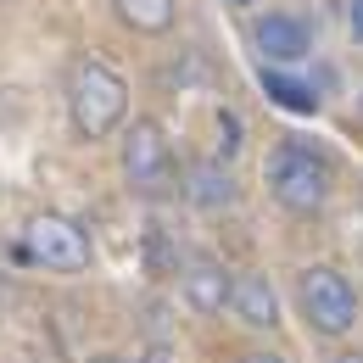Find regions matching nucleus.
Returning a JSON list of instances; mask_svg holds the SVG:
<instances>
[{"mask_svg": "<svg viewBox=\"0 0 363 363\" xmlns=\"http://www.w3.org/2000/svg\"><path fill=\"white\" fill-rule=\"evenodd\" d=\"M129 112V84L101 62V56H79L67 73V118L84 140H106Z\"/></svg>", "mask_w": 363, "mask_h": 363, "instance_id": "f257e3e1", "label": "nucleus"}, {"mask_svg": "<svg viewBox=\"0 0 363 363\" xmlns=\"http://www.w3.org/2000/svg\"><path fill=\"white\" fill-rule=\"evenodd\" d=\"M269 190H274V201L291 207V213H318L330 201V168L308 145H279L269 162Z\"/></svg>", "mask_w": 363, "mask_h": 363, "instance_id": "f03ea898", "label": "nucleus"}, {"mask_svg": "<svg viewBox=\"0 0 363 363\" xmlns=\"http://www.w3.org/2000/svg\"><path fill=\"white\" fill-rule=\"evenodd\" d=\"M302 313L318 335H347L358 324V296L335 269H302Z\"/></svg>", "mask_w": 363, "mask_h": 363, "instance_id": "7ed1b4c3", "label": "nucleus"}, {"mask_svg": "<svg viewBox=\"0 0 363 363\" xmlns=\"http://www.w3.org/2000/svg\"><path fill=\"white\" fill-rule=\"evenodd\" d=\"M28 257L34 263H45L56 274H84L90 269V235L73 224V218H62V213H40L34 224H28Z\"/></svg>", "mask_w": 363, "mask_h": 363, "instance_id": "20e7f679", "label": "nucleus"}, {"mask_svg": "<svg viewBox=\"0 0 363 363\" xmlns=\"http://www.w3.org/2000/svg\"><path fill=\"white\" fill-rule=\"evenodd\" d=\"M123 179L135 190H145V196H157L162 184L174 179V151H168V140H162V129L151 118H140L135 129L123 135Z\"/></svg>", "mask_w": 363, "mask_h": 363, "instance_id": "39448f33", "label": "nucleus"}, {"mask_svg": "<svg viewBox=\"0 0 363 363\" xmlns=\"http://www.w3.org/2000/svg\"><path fill=\"white\" fill-rule=\"evenodd\" d=\"M252 45L263 50V62H302L313 40H308V23L302 17H285V11H269L252 23Z\"/></svg>", "mask_w": 363, "mask_h": 363, "instance_id": "423d86ee", "label": "nucleus"}, {"mask_svg": "<svg viewBox=\"0 0 363 363\" xmlns=\"http://www.w3.org/2000/svg\"><path fill=\"white\" fill-rule=\"evenodd\" d=\"M229 308H235L240 324H252V330L279 324V296H274L269 274H240V279H229Z\"/></svg>", "mask_w": 363, "mask_h": 363, "instance_id": "0eeeda50", "label": "nucleus"}, {"mask_svg": "<svg viewBox=\"0 0 363 363\" xmlns=\"http://www.w3.org/2000/svg\"><path fill=\"white\" fill-rule=\"evenodd\" d=\"M184 196H190L196 207L218 213V207L235 201V179H229L224 162H196V168H190V179H184Z\"/></svg>", "mask_w": 363, "mask_h": 363, "instance_id": "6e6552de", "label": "nucleus"}, {"mask_svg": "<svg viewBox=\"0 0 363 363\" xmlns=\"http://www.w3.org/2000/svg\"><path fill=\"white\" fill-rule=\"evenodd\" d=\"M184 302L196 308V313H224L229 302V274L218 263H196V269L184 274Z\"/></svg>", "mask_w": 363, "mask_h": 363, "instance_id": "1a4fd4ad", "label": "nucleus"}, {"mask_svg": "<svg viewBox=\"0 0 363 363\" xmlns=\"http://www.w3.org/2000/svg\"><path fill=\"white\" fill-rule=\"evenodd\" d=\"M112 6H118L123 28H135V34H168L179 17V0H112Z\"/></svg>", "mask_w": 363, "mask_h": 363, "instance_id": "9d476101", "label": "nucleus"}, {"mask_svg": "<svg viewBox=\"0 0 363 363\" xmlns=\"http://www.w3.org/2000/svg\"><path fill=\"white\" fill-rule=\"evenodd\" d=\"M263 90H269L274 106H285V112H318V95L313 84H302V79H291V73H279V67H263Z\"/></svg>", "mask_w": 363, "mask_h": 363, "instance_id": "9b49d317", "label": "nucleus"}, {"mask_svg": "<svg viewBox=\"0 0 363 363\" xmlns=\"http://www.w3.org/2000/svg\"><path fill=\"white\" fill-rule=\"evenodd\" d=\"M235 151H240V118L218 112V157H235Z\"/></svg>", "mask_w": 363, "mask_h": 363, "instance_id": "f8f14e48", "label": "nucleus"}, {"mask_svg": "<svg viewBox=\"0 0 363 363\" xmlns=\"http://www.w3.org/2000/svg\"><path fill=\"white\" fill-rule=\"evenodd\" d=\"M347 23H352V40H363V0H352V11H347Z\"/></svg>", "mask_w": 363, "mask_h": 363, "instance_id": "ddd939ff", "label": "nucleus"}, {"mask_svg": "<svg viewBox=\"0 0 363 363\" xmlns=\"http://www.w3.org/2000/svg\"><path fill=\"white\" fill-rule=\"evenodd\" d=\"M240 363H285V358H274V352H252V358H240Z\"/></svg>", "mask_w": 363, "mask_h": 363, "instance_id": "4468645a", "label": "nucleus"}, {"mask_svg": "<svg viewBox=\"0 0 363 363\" xmlns=\"http://www.w3.org/2000/svg\"><path fill=\"white\" fill-rule=\"evenodd\" d=\"M335 363H363V352H347V358H335Z\"/></svg>", "mask_w": 363, "mask_h": 363, "instance_id": "2eb2a0df", "label": "nucleus"}, {"mask_svg": "<svg viewBox=\"0 0 363 363\" xmlns=\"http://www.w3.org/2000/svg\"><path fill=\"white\" fill-rule=\"evenodd\" d=\"M90 363H123V358H90Z\"/></svg>", "mask_w": 363, "mask_h": 363, "instance_id": "dca6fc26", "label": "nucleus"}, {"mask_svg": "<svg viewBox=\"0 0 363 363\" xmlns=\"http://www.w3.org/2000/svg\"><path fill=\"white\" fill-rule=\"evenodd\" d=\"M229 6H252V0H229Z\"/></svg>", "mask_w": 363, "mask_h": 363, "instance_id": "f3484780", "label": "nucleus"}, {"mask_svg": "<svg viewBox=\"0 0 363 363\" xmlns=\"http://www.w3.org/2000/svg\"><path fill=\"white\" fill-rule=\"evenodd\" d=\"M358 106H363V95H358Z\"/></svg>", "mask_w": 363, "mask_h": 363, "instance_id": "a211bd4d", "label": "nucleus"}]
</instances>
